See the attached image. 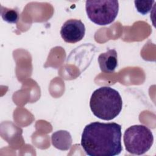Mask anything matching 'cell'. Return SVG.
Masks as SVG:
<instances>
[{"label": "cell", "mask_w": 156, "mask_h": 156, "mask_svg": "<svg viewBox=\"0 0 156 156\" xmlns=\"http://www.w3.org/2000/svg\"><path fill=\"white\" fill-rule=\"evenodd\" d=\"M121 126L115 122H93L82 133L81 146L89 156H115L122 150Z\"/></svg>", "instance_id": "1"}, {"label": "cell", "mask_w": 156, "mask_h": 156, "mask_svg": "<svg viewBox=\"0 0 156 156\" xmlns=\"http://www.w3.org/2000/svg\"><path fill=\"white\" fill-rule=\"evenodd\" d=\"M85 27L80 20L71 19L64 23L61 27L60 35L66 43H75L83 39Z\"/></svg>", "instance_id": "5"}, {"label": "cell", "mask_w": 156, "mask_h": 156, "mask_svg": "<svg viewBox=\"0 0 156 156\" xmlns=\"http://www.w3.org/2000/svg\"><path fill=\"white\" fill-rule=\"evenodd\" d=\"M155 2V1H134L135 8L137 11L142 14L146 15L152 9L153 4Z\"/></svg>", "instance_id": "9"}, {"label": "cell", "mask_w": 156, "mask_h": 156, "mask_svg": "<svg viewBox=\"0 0 156 156\" xmlns=\"http://www.w3.org/2000/svg\"><path fill=\"white\" fill-rule=\"evenodd\" d=\"M90 107L94 116L105 121L115 118L122 108V100L119 92L110 87H101L93 91Z\"/></svg>", "instance_id": "2"}, {"label": "cell", "mask_w": 156, "mask_h": 156, "mask_svg": "<svg viewBox=\"0 0 156 156\" xmlns=\"http://www.w3.org/2000/svg\"><path fill=\"white\" fill-rule=\"evenodd\" d=\"M51 141L55 148L62 151H68L71 146L72 138L68 131L60 130L52 133Z\"/></svg>", "instance_id": "7"}, {"label": "cell", "mask_w": 156, "mask_h": 156, "mask_svg": "<svg viewBox=\"0 0 156 156\" xmlns=\"http://www.w3.org/2000/svg\"><path fill=\"white\" fill-rule=\"evenodd\" d=\"M85 9L88 18L94 24L106 26L111 24L116 18L119 2L114 0L87 1Z\"/></svg>", "instance_id": "4"}, {"label": "cell", "mask_w": 156, "mask_h": 156, "mask_svg": "<svg viewBox=\"0 0 156 156\" xmlns=\"http://www.w3.org/2000/svg\"><path fill=\"white\" fill-rule=\"evenodd\" d=\"M1 15L4 21L8 23L15 24L18 21L20 13L15 9H9L1 5Z\"/></svg>", "instance_id": "8"}, {"label": "cell", "mask_w": 156, "mask_h": 156, "mask_svg": "<svg viewBox=\"0 0 156 156\" xmlns=\"http://www.w3.org/2000/svg\"><path fill=\"white\" fill-rule=\"evenodd\" d=\"M124 144L126 151L132 154L143 155L147 152L154 143L151 130L144 125H133L124 133Z\"/></svg>", "instance_id": "3"}, {"label": "cell", "mask_w": 156, "mask_h": 156, "mask_svg": "<svg viewBox=\"0 0 156 156\" xmlns=\"http://www.w3.org/2000/svg\"><path fill=\"white\" fill-rule=\"evenodd\" d=\"M98 63L101 71L106 73L114 72L118 66V55L115 49H109L98 57Z\"/></svg>", "instance_id": "6"}]
</instances>
